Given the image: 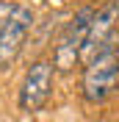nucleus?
Returning a JSON list of instances; mask_svg holds the SVG:
<instances>
[{
	"label": "nucleus",
	"instance_id": "1",
	"mask_svg": "<svg viewBox=\"0 0 119 122\" xmlns=\"http://www.w3.org/2000/svg\"><path fill=\"white\" fill-rule=\"evenodd\" d=\"M116 39L108 42V47H103L97 56H91L86 61V67H83L80 94L91 106L105 103L119 86V47H116Z\"/></svg>",
	"mask_w": 119,
	"mask_h": 122
},
{
	"label": "nucleus",
	"instance_id": "2",
	"mask_svg": "<svg viewBox=\"0 0 119 122\" xmlns=\"http://www.w3.org/2000/svg\"><path fill=\"white\" fill-rule=\"evenodd\" d=\"M94 6H83L75 11V17L64 25L61 36L55 39V47H53V69L58 72H72L78 67V61L83 58V47H86V39H89V28L91 20H94Z\"/></svg>",
	"mask_w": 119,
	"mask_h": 122
},
{
	"label": "nucleus",
	"instance_id": "3",
	"mask_svg": "<svg viewBox=\"0 0 119 122\" xmlns=\"http://www.w3.org/2000/svg\"><path fill=\"white\" fill-rule=\"evenodd\" d=\"M53 75H55V69H53L50 61H33L25 72V81L20 86V108L28 111V114H36L42 108L47 106V100L53 94Z\"/></svg>",
	"mask_w": 119,
	"mask_h": 122
},
{
	"label": "nucleus",
	"instance_id": "4",
	"mask_svg": "<svg viewBox=\"0 0 119 122\" xmlns=\"http://www.w3.org/2000/svg\"><path fill=\"white\" fill-rule=\"evenodd\" d=\"M30 28H33V11L28 6H17L11 20L6 22V28L0 30V69L14 64V58L20 56L25 39L30 33Z\"/></svg>",
	"mask_w": 119,
	"mask_h": 122
},
{
	"label": "nucleus",
	"instance_id": "5",
	"mask_svg": "<svg viewBox=\"0 0 119 122\" xmlns=\"http://www.w3.org/2000/svg\"><path fill=\"white\" fill-rule=\"evenodd\" d=\"M119 0H108L105 6H100L94 11V20H91L89 28V39H86V47H83V56L86 61L91 56H97L103 47H108V42L119 36Z\"/></svg>",
	"mask_w": 119,
	"mask_h": 122
},
{
	"label": "nucleus",
	"instance_id": "6",
	"mask_svg": "<svg viewBox=\"0 0 119 122\" xmlns=\"http://www.w3.org/2000/svg\"><path fill=\"white\" fill-rule=\"evenodd\" d=\"M14 3H8V0H0V30L6 28V22L11 20V14H14Z\"/></svg>",
	"mask_w": 119,
	"mask_h": 122
},
{
	"label": "nucleus",
	"instance_id": "7",
	"mask_svg": "<svg viewBox=\"0 0 119 122\" xmlns=\"http://www.w3.org/2000/svg\"><path fill=\"white\" fill-rule=\"evenodd\" d=\"M97 122H119V119H111V117H103V119H97Z\"/></svg>",
	"mask_w": 119,
	"mask_h": 122
}]
</instances>
